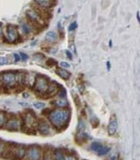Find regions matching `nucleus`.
<instances>
[{
    "label": "nucleus",
    "mask_w": 140,
    "mask_h": 160,
    "mask_svg": "<svg viewBox=\"0 0 140 160\" xmlns=\"http://www.w3.org/2000/svg\"><path fill=\"white\" fill-rule=\"evenodd\" d=\"M5 122H6V113L0 110V129L5 125Z\"/></svg>",
    "instance_id": "6ab92c4d"
},
{
    "label": "nucleus",
    "mask_w": 140,
    "mask_h": 160,
    "mask_svg": "<svg viewBox=\"0 0 140 160\" xmlns=\"http://www.w3.org/2000/svg\"><path fill=\"white\" fill-rule=\"evenodd\" d=\"M77 27H78V23H76V21H74V23H72L71 24H70V26L68 27V30L74 31L75 29H77Z\"/></svg>",
    "instance_id": "bb28decb"
},
{
    "label": "nucleus",
    "mask_w": 140,
    "mask_h": 160,
    "mask_svg": "<svg viewBox=\"0 0 140 160\" xmlns=\"http://www.w3.org/2000/svg\"><path fill=\"white\" fill-rule=\"evenodd\" d=\"M45 106V103L44 102H37L34 103V107L36 109H42L43 107Z\"/></svg>",
    "instance_id": "393cba45"
},
{
    "label": "nucleus",
    "mask_w": 140,
    "mask_h": 160,
    "mask_svg": "<svg viewBox=\"0 0 140 160\" xmlns=\"http://www.w3.org/2000/svg\"><path fill=\"white\" fill-rule=\"evenodd\" d=\"M136 16H137V20H138V23H140V17H139V12L136 13Z\"/></svg>",
    "instance_id": "72a5a7b5"
},
{
    "label": "nucleus",
    "mask_w": 140,
    "mask_h": 160,
    "mask_svg": "<svg viewBox=\"0 0 140 160\" xmlns=\"http://www.w3.org/2000/svg\"><path fill=\"white\" fill-rule=\"evenodd\" d=\"M5 128L8 131H18L19 128H20V123H19V120L16 119V118H12V119H9Z\"/></svg>",
    "instance_id": "1a4fd4ad"
},
{
    "label": "nucleus",
    "mask_w": 140,
    "mask_h": 160,
    "mask_svg": "<svg viewBox=\"0 0 140 160\" xmlns=\"http://www.w3.org/2000/svg\"><path fill=\"white\" fill-rule=\"evenodd\" d=\"M34 86H35V90L37 93H43V94H45L50 87L49 79L44 75H39L36 77V82Z\"/></svg>",
    "instance_id": "f03ea898"
},
{
    "label": "nucleus",
    "mask_w": 140,
    "mask_h": 160,
    "mask_svg": "<svg viewBox=\"0 0 140 160\" xmlns=\"http://www.w3.org/2000/svg\"><path fill=\"white\" fill-rule=\"evenodd\" d=\"M85 129V123H84V121L81 119V120H79V122L78 124V127H77V130L79 133H81V132L84 130Z\"/></svg>",
    "instance_id": "aec40b11"
},
{
    "label": "nucleus",
    "mask_w": 140,
    "mask_h": 160,
    "mask_svg": "<svg viewBox=\"0 0 140 160\" xmlns=\"http://www.w3.org/2000/svg\"><path fill=\"white\" fill-rule=\"evenodd\" d=\"M36 3L41 8H44V9H49L54 5V4H52V2L50 1V0H36Z\"/></svg>",
    "instance_id": "4468645a"
},
{
    "label": "nucleus",
    "mask_w": 140,
    "mask_h": 160,
    "mask_svg": "<svg viewBox=\"0 0 140 160\" xmlns=\"http://www.w3.org/2000/svg\"><path fill=\"white\" fill-rule=\"evenodd\" d=\"M91 149L93 150L94 152H95L99 156H105L107 153L110 151V148L107 147V146H105L103 144H101L100 142H93L91 145Z\"/></svg>",
    "instance_id": "0eeeda50"
},
{
    "label": "nucleus",
    "mask_w": 140,
    "mask_h": 160,
    "mask_svg": "<svg viewBox=\"0 0 140 160\" xmlns=\"http://www.w3.org/2000/svg\"><path fill=\"white\" fill-rule=\"evenodd\" d=\"M116 159H117V157H116V156H112V157H111V158H110L109 160H116Z\"/></svg>",
    "instance_id": "f704fd0d"
},
{
    "label": "nucleus",
    "mask_w": 140,
    "mask_h": 160,
    "mask_svg": "<svg viewBox=\"0 0 140 160\" xmlns=\"http://www.w3.org/2000/svg\"><path fill=\"white\" fill-rule=\"evenodd\" d=\"M60 65H61V67H63L64 69L70 67V64L68 63H66V62H62V63H60Z\"/></svg>",
    "instance_id": "cd10ccee"
},
{
    "label": "nucleus",
    "mask_w": 140,
    "mask_h": 160,
    "mask_svg": "<svg viewBox=\"0 0 140 160\" xmlns=\"http://www.w3.org/2000/svg\"><path fill=\"white\" fill-rule=\"evenodd\" d=\"M9 60L5 58V57H0V66L2 65H6V64H9Z\"/></svg>",
    "instance_id": "5701e85b"
},
{
    "label": "nucleus",
    "mask_w": 140,
    "mask_h": 160,
    "mask_svg": "<svg viewBox=\"0 0 140 160\" xmlns=\"http://www.w3.org/2000/svg\"><path fill=\"white\" fill-rule=\"evenodd\" d=\"M46 63H47L48 66H51V67H52V66H54V65L57 64V62H56V60H55L54 59L51 58V59H48V60H47Z\"/></svg>",
    "instance_id": "4be33fe9"
},
{
    "label": "nucleus",
    "mask_w": 140,
    "mask_h": 160,
    "mask_svg": "<svg viewBox=\"0 0 140 160\" xmlns=\"http://www.w3.org/2000/svg\"><path fill=\"white\" fill-rule=\"evenodd\" d=\"M1 34H2V27L0 26V36H1Z\"/></svg>",
    "instance_id": "c9c22d12"
},
{
    "label": "nucleus",
    "mask_w": 140,
    "mask_h": 160,
    "mask_svg": "<svg viewBox=\"0 0 140 160\" xmlns=\"http://www.w3.org/2000/svg\"><path fill=\"white\" fill-rule=\"evenodd\" d=\"M37 130L40 132L41 135H44V136L49 135L51 132L49 124H48L45 120H42V119H40L39 121V124H37Z\"/></svg>",
    "instance_id": "6e6552de"
},
{
    "label": "nucleus",
    "mask_w": 140,
    "mask_h": 160,
    "mask_svg": "<svg viewBox=\"0 0 140 160\" xmlns=\"http://www.w3.org/2000/svg\"><path fill=\"white\" fill-rule=\"evenodd\" d=\"M13 56H14V58H15V62H18V60H21V56H20L19 54H17V53H14V54H13Z\"/></svg>",
    "instance_id": "c756f323"
},
{
    "label": "nucleus",
    "mask_w": 140,
    "mask_h": 160,
    "mask_svg": "<svg viewBox=\"0 0 140 160\" xmlns=\"http://www.w3.org/2000/svg\"><path fill=\"white\" fill-rule=\"evenodd\" d=\"M90 113H91V117H90V122L93 126V128H97L98 125H99V120L98 118L95 117V115L93 114V111L90 109Z\"/></svg>",
    "instance_id": "2eb2a0df"
},
{
    "label": "nucleus",
    "mask_w": 140,
    "mask_h": 160,
    "mask_svg": "<svg viewBox=\"0 0 140 160\" xmlns=\"http://www.w3.org/2000/svg\"><path fill=\"white\" fill-rule=\"evenodd\" d=\"M58 93H59V96H60L61 99H63V98H64V97L66 96V90H64V89H63V87H62L61 90L59 91Z\"/></svg>",
    "instance_id": "a878e982"
},
{
    "label": "nucleus",
    "mask_w": 140,
    "mask_h": 160,
    "mask_svg": "<svg viewBox=\"0 0 140 160\" xmlns=\"http://www.w3.org/2000/svg\"><path fill=\"white\" fill-rule=\"evenodd\" d=\"M26 154V150L24 146H16L13 160H21Z\"/></svg>",
    "instance_id": "9d476101"
},
{
    "label": "nucleus",
    "mask_w": 140,
    "mask_h": 160,
    "mask_svg": "<svg viewBox=\"0 0 140 160\" xmlns=\"http://www.w3.org/2000/svg\"><path fill=\"white\" fill-rule=\"evenodd\" d=\"M0 80L3 85L7 87H12L15 85L16 80H17V75L12 71H6L0 74Z\"/></svg>",
    "instance_id": "7ed1b4c3"
},
{
    "label": "nucleus",
    "mask_w": 140,
    "mask_h": 160,
    "mask_svg": "<svg viewBox=\"0 0 140 160\" xmlns=\"http://www.w3.org/2000/svg\"><path fill=\"white\" fill-rule=\"evenodd\" d=\"M20 56H21V60H26L28 59V55L24 53V52H21L20 53Z\"/></svg>",
    "instance_id": "c85d7f7f"
},
{
    "label": "nucleus",
    "mask_w": 140,
    "mask_h": 160,
    "mask_svg": "<svg viewBox=\"0 0 140 160\" xmlns=\"http://www.w3.org/2000/svg\"><path fill=\"white\" fill-rule=\"evenodd\" d=\"M109 47H112V41H109Z\"/></svg>",
    "instance_id": "e433bc0d"
},
{
    "label": "nucleus",
    "mask_w": 140,
    "mask_h": 160,
    "mask_svg": "<svg viewBox=\"0 0 140 160\" xmlns=\"http://www.w3.org/2000/svg\"><path fill=\"white\" fill-rule=\"evenodd\" d=\"M54 158L55 160H66L61 149H56L54 151Z\"/></svg>",
    "instance_id": "f3484780"
},
{
    "label": "nucleus",
    "mask_w": 140,
    "mask_h": 160,
    "mask_svg": "<svg viewBox=\"0 0 140 160\" xmlns=\"http://www.w3.org/2000/svg\"><path fill=\"white\" fill-rule=\"evenodd\" d=\"M21 29H23L24 34H29V33L31 32L30 25H28L27 23H23V24H21Z\"/></svg>",
    "instance_id": "412c9836"
},
{
    "label": "nucleus",
    "mask_w": 140,
    "mask_h": 160,
    "mask_svg": "<svg viewBox=\"0 0 140 160\" xmlns=\"http://www.w3.org/2000/svg\"><path fill=\"white\" fill-rule=\"evenodd\" d=\"M118 129V121L115 117H113L110 119V122L109 125V128H107V132H109V135H114L116 133V131Z\"/></svg>",
    "instance_id": "9b49d317"
},
{
    "label": "nucleus",
    "mask_w": 140,
    "mask_h": 160,
    "mask_svg": "<svg viewBox=\"0 0 140 160\" xmlns=\"http://www.w3.org/2000/svg\"><path fill=\"white\" fill-rule=\"evenodd\" d=\"M67 160H76V158L73 157L72 156H68V157H67Z\"/></svg>",
    "instance_id": "473e14b6"
},
{
    "label": "nucleus",
    "mask_w": 140,
    "mask_h": 160,
    "mask_svg": "<svg viewBox=\"0 0 140 160\" xmlns=\"http://www.w3.org/2000/svg\"><path fill=\"white\" fill-rule=\"evenodd\" d=\"M49 119L54 128L64 129L68 125L70 119V111L62 109L52 110V112L49 115Z\"/></svg>",
    "instance_id": "f257e3e1"
},
{
    "label": "nucleus",
    "mask_w": 140,
    "mask_h": 160,
    "mask_svg": "<svg viewBox=\"0 0 140 160\" xmlns=\"http://www.w3.org/2000/svg\"><path fill=\"white\" fill-rule=\"evenodd\" d=\"M53 104H55L56 106H58L59 108H63V107H66V105L67 104L66 100H64V99H61V100H57L53 102Z\"/></svg>",
    "instance_id": "a211bd4d"
},
{
    "label": "nucleus",
    "mask_w": 140,
    "mask_h": 160,
    "mask_svg": "<svg viewBox=\"0 0 140 160\" xmlns=\"http://www.w3.org/2000/svg\"><path fill=\"white\" fill-rule=\"evenodd\" d=\"M55 73L59 77H61V78L64 79V80H68L70 78V76H71V74H70L68 71H66V69H64V68H61V67L57 68Z\"/></svg>",
    "instance_id": "f8f14e48"
},
{
    "label": "nucleus",
    "mask_w": 140,
    "mask_h": 160,
    "mask_svg": "<svg viewBox=\"0 0 140 160\" xmlns=\"http://www.w3.org/2000/svg\"><path fill=\"white\" fill-rule=\"evenodd\" d=\"M57 39V34L55 32H49V33H47V35H46V40L47 41H49V42H55Z\"/></svg>",
    "instance_id": "dca6fc26"
},
{
    "label": "nucleus",
    "mask_w": 140,
    "mask_h": 160,
    "mask_svg": "<svg viewBox=\"0 0 140 160\" xmlns=\"http://www.w3.org/2000/svg\"><path fill=\"white\" fill-rule=\"evenodd\" d=\"M28 160H40L41 158V147L39 144H32L27 149Z\"/></svg>",
    "instance_id": "20e7f679"
},
{
    "label": "nucleus",
    "mask_w": 140,
    "mask_h": 160,
    "mask_svg": "<svg viewBox=\"0 0 140 160\" xmlns=\"http://www.w3.org/2000/svg\"><path fill=\"white\" fill-rule=\"evenodd\" d=\"M51 112H52V110H51V108H43L42 114H43V115H47V117H49Z\"/></svg>",
    "instance_id": "b1692460"
},
{
    "label": "nucleus",
    "mask_w": 140,
    "mask_h": 160,
    "mask_svg": "<svg viewBox=\"0 0 140 160\" xmlns=\"http://www.w3.org/2000/svg\"><path fill=\"white\" fill-rule=\"evenodd\" d=\"M106 68H107V70H109V71L110 70V63L109 62L106 63Z\"/></svg>",
    "instance_id": "2f4dec72"
},
{
    "label": "nucleus",
    "mask_w": 140,
    "mask_h": 160,
    "mask_svg": "<svg viewBox=\"0 0 140 160\" xmlns=\"http://www.w3.org/2000/svg\"><path fill=\"white\" fill-rule=\"evenodd\" d=\"M66 53L67 57H68L69 59H72V58H73V57H72V54H71V52H70L69 50H66Z\"/></svg>",
    "instance_id": "7c9ffc66"
},
{
    "label": "nucleus",
    "mask_w": 140,
    "mask_h": 160,
    "mask_svg": "<svg viewBox=\"0 0 140 160\" xmlns=\"http://www.w3.org/2000/svg\"><path fill=\"white\" fill-rule=\"evenodd\" d=\"M6 34H7V40L9 42H15L19 38L18 28L16 25L8 24L6 28Z\"/></svg>",
    "instance_id": "423d86ee"
},
{
    "label": "nucleus",
    "mask_w": 140,
    "mask_h": 160,
    "mask_svg": "<svg viewBox=\"0 0 140 160\" xmlns=\"http://www.w3.org/2000/svg\"><path fill=\"white\" fill-rule=\"evenodd\" d=\"M53 156H54V154L52 153L51 149L50 147H46L45 150L43 151L42 160H52Z\"/></svg>",
    "instance_id": "ddd939ff"
},
{
    "label": "nucleus",
    "mask_w": 140,
    "mask_h": 160,
    "mask_svg": "<svg viewBox=\"0 0 140 160\" xmlns=\"http://www.w3.org/2000/svg\"><path fill=\"white\" fill-rule=\"evenodd\" d=\"M26 15H27L28 21L31 24L36 25V27L42 25L43 19L41 18V16L37 13V11H36V10L29 9V10H27V12H26Z\"/></svg>",
    "instance_id": "39448f33"
}]
</instances>
